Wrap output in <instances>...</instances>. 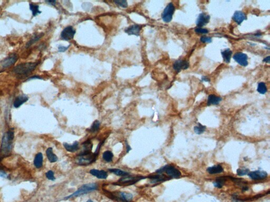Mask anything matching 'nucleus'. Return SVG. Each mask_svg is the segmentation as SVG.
<instances>
[{
  "label": "nucleus",
  "mask_w": 270,
  "mask_h": 202,
  "mask_svg": "<svg viewBox=\"0 0 270 202\" xmlns=\"http://www.w3.org/2000/svg\"><path fill=\"white\" fill-rule=\"evenodd\" d=\"M14 131L13 129L8 130L4 134L2 138V145L1 148V156L3 158L10 153L12 147V141L14 139Z\"/></svg>",
  "instance_id": "nucleus-1"
},
{
  "label": "nucleus",
  "mask_w": 270,
  "mask_h": 202,
  "mask_svg": "<svg viewBox=\"0 0 270 202\" xmlns=\"http://www.w3.org/2000/svg\"><path fill=\"white\" fill-rule=\"evenodd\" d=\"M100 146L101 145L100 143L97 147L96 151L93 153L91 152L90 153L79 154L75 159L76 163L79 165L86 166L95 162L99 155V149Z\"/></svg>",
  "instance_id": "nucleus-2"
},
{
  "label": "nucleus",
  "mask_w": 270,
  "mask_h": 202,
  "mask_svg": "<svg viewBox=\"0 0 270 202\" xmlns=\"http://www.w3.org/2000/svg\"><path fill=\"white\" fill-rule=\"evenodd\" d=\"M103 191L107 197L119 202H130L133 200V196L129 193L124 191H110L103 189Z\"/></svg>",
  "instance_id": "nucleus-3"
},
{
  "label": "nucleus",
  "mask_w": 270,
  "mask_h": 202,
  "mask_svg": "<svg viewBox=\"0 0 270 202\" xmlns=\"http://www.w3.org/2000/svg\"><path fill=\"white\" fill-rule=\"evenodd\" d=\"M98 188V185L96 183H89L84 185H82L81 187L78 188L77 191L74 192L71 195L68 196L67 197L64 198L65 200H68L72 197H76L78 196L84 195L88 193L89 192L94 191L97 190Z\"/></svg>",
  "instance_id": "nucleus-4"
},
{
  "label": "nucleus",
  "mask_w": 270,
  "mask_h": 202,
  "mask_svg": "<svg viewBox=\"0 0 270 202\" xmlns=\"http://www.w3.org/2000/svg\"><path fill=\"white\" fill-rule=\"evenodd\" d=\"M38 63H21L17 65L14 68L13 71L17 75H27L31 73L36 69L38 65Z\"/></svg>",
  "instance_id": "nucleus-5"
},
{
  "label": "nucleus",
  "mask_w": 270,
  "mask_h": 202,
  "mask_svg": "<svg viewBox=\"0 0 270 202\" xmlns=\"http://www.w3.org/2000/svg\"><path fill=\"white\" fill-rule=\"evenodd\" d=\"M166 173L169 176L174 179H178L181 176V173L177 168L171 165H166L156 171L158 174H162L163 173Z\"/></svg>",
  "instance_id": "nucleus-6"
},
{
  "label": "nucleus",
  "mask_w": 270,
  "mask_h": 202,
  "mask_svg": "<svg viewBox=\"0 0 270 202\" xmlns=\"http://www.w3.org/2000/svg\"><path fill=\"white\" fill-rule=\"evenodd\" d=\"M146 177L143 176H124L119 179L116 183H113L114 185L118 186H130L135 184V183L140 181L141 179H146Z\"/></svg>",
  "instance_id": "nucleus-7"
},
{
  "label": "nucleus",
  "mask_w": 270,
  "mask_h": 202,
  "mask_svg": "<svg viewBox=\"0 0 270 202\" xmlns=\"http://www.w3.org/2000/svg\"><path fill=\"white\" fill-rule=\"evenodd\" d=\"M175 10V8L174 4L172 3H169L162 12V20L166 23L170 22L172 20Z\"/></svg>",
  "instance_id": "nucleus-8"
},
{
  "label": "nucleus",
  "mask_w": 270,
  "mask_h": 202,
  "mask_svg": "<svg viewBox=\"0 0 270 202\" xmlns=\"http://www.w3.org/2000/svg\"><path fill=\"white\" fill-rule=\"evenodd\" d=\"M76 30L72 26H68L64 28L61 33V38L64 41H69L73 39L76 34Z\"/></svg>",
  "instance_id": "nucleus-9"
},
{
  "label": "nucleus",
  "mask_w": 270,
  "mask_h": 202,
  "mask_svg": "<svg viewBox=\"0 0 270 202\" xmlns=\"http://www.w3.org/2000/svg\"><path fill=\"white\" fill-rule=\"evenodd\" d=\"M233 58L239 65L242 66H246L248 65V57L246 54L242 52L235 53Z\"/></svg>",
  "instance_id": "nucleus-10"
},
{
  "label": "nucleus",
  "mask_w": 270,
  "mask_h": 202,
  "mask_svg": "<svg viewBox=\"0 0 270 202\" xmlns=\"http://www.w3.org/2000/svg\"><path fill=\"white\" fill-rule=\"evenodd\" d=\"M190 66L189 62L186 60H178L175 61L173 64V68L176 71L179 72L181 70L187 69Z\"/></svg>",
  "instance_id": "nucleus-11"
},
{
  "label": "nucleus",
  "mask_w": 270,
  "mask_h": 202,
  "mask_svg": "<svg viewBox=\"0 0 270 202\" xmlns=\"http://www.w3.org/2000/svg\"><path fill=\"white\" fill-rule=\"evenodd\" d=\"M210 20V16L205 13H202L198 15L196 20V25L198 27H202L207 24Z\"/></svg>",
  "instance_id": "nucleus-12"
},
{
  "label": "nucleus",
  "mask_w": 270,
  "mask_h": 202,
  "mask_svg": "<svg viewBox=\"0 0 270 202\" xmlns=\"http://www.w3.org/2000/svg\"><path fill=\"white\" fill-rule=\"evenodd\" d=\"M248 176L253 180H261L265 179L268 176V174L265 171L255 170L249 172Z\"/></svg>",
  "instance_id": "nucleus-13"
},
{
  "label": "nucleus",
  "mask_w": 270,
  "mask_h": 202,
  "mask_svg": "<svg viewBox=\"0 0 270 202\" xmlns=\"http://www.w3.org/2000/svg\"><path fill=\"white\" fill-rule=\"evenodd\" d=\"M18 59L17 54H13L8 56L6 59H4L2 63V67L3 68H7L14 64Z\"/></svg>",
  "instance_id": "nucleus-14"
},
{
  "label": "nucleus",
  "mask_w": 270,
  "mask_h": 202,
  "mask_svg": "<svg viewBox=\"0 0 270 202\" xmlns=\"http://www.w3.org/2000/svg\"><path fill=\"white\" fill-rule=\"evenodd\" d=\"M142 29L141 25L134 24L129 26L124 29V32L128 35H135L136 36H139L140 32Z\"/></svg>",
  "instance_id": "nucleus-15"
},
{
  "label": "nucleus",
  "mask_w": 270,
  "mask_h": 202,
  "mask_svg": "<svg viewBox=\"0 0 270 202\" xmlns=\"http://www.w3.org/2000/svg\"><path fill=\"white\" fill-rule=\"evenodd\" d=\"M232 19L235 21L238 25H240L244 20L247 19V17L244 13L240 11H237L234 13L232 17Z\"/></svg>",
  "instance_id": "nucleus-16"
},
{
  "label": "nucleus",
  "mask_w": 270,
  "mask_h": 202,
  "mask_svg": "<svg viewBox=\"0 0 270 202\" xmlns=\"http://www.w3.org/2000/svg\"><path fill=\"white\" fill-rule=\"evenodd\" d=\"M90 173L93 175V176L96 177L97 178L99 179H105L108 177V173L105 170H98L96 169H92L90 170Z\"/></svg>",
  "instance_id": "nucleus-17"
},
{
  "label": "nucleus",
  "mask_w": 270,
  "mask_h": 202,
  "mask_svg": "<svg viewBox=\"0 0 270 202\" xmlns=\"http://www.w3.org/2000/svg\"><path fill=\"white\" fill-rule=\"evenodd\" d=\"M222 100L221 97L218 96L214 94H211L209 95L207 99V105L210 106L211 105H218Z\"/></svg>",
  "instance_id": "nucleus-18"
},
{
  "label": "nucleus",
  "mask_w": 270,
  "mask_h": 202,
  "mask_svg": "<svg viewBox=\"0 0 270 202\" xmlns=\"http://www.w3.org/2000/svg\"><path fill=\"white\" fill-rule=\"evenodd\" d=\"M28 99H29L28 97L25 95H21L17 97L13 103L14 107L15 108H18L20 106H21V105L25 103L28 100Z\"/></svg>",
  "instance_id": "nucleus-19"
},
{
  "label": "nucleus",
  "mask_w": 270,
  "mask_h": 202,
  "mask_svg": "<svg viewBox=\"0 0 270 202\" xmlns=\"http://www.w3.org/2000/svg\"><path fill=\"white\" fill-rule=\"evenodd\" d=\"M63 146L68 152H71V153H74V152L77 151L78 149L80 148L79 146V142L77 141L74 142L72 144H69L67 143H63Z\"/></svg>",
  "instance_id": "nucleus-20"
},
{
  "label": "nucleus",
  "mask_w": 270,
  "mask_h": 202,
  "mask_svg": "<svg viewBox=\"0 0 270 202\" xmlns=\"http://www.w3.org/2000/svg\"><path fill=\"white\" fill-rule=\"evenodd\" d=\"M223 168L221 165H217L214 166L209 167L207 169V172L210 174H217L221 173L223 172Z\"/></svg>",
  "instance_id": "nucleus-21"
},
{
  "label": "nucleus",
  "mask_w": 270,
  "mask_h": 202,
  "mask_svg": "<svg viewBox=\"0 0 270 202\" xmlns=\"http://www.w3.org/2000/svg\"><path fill=\"white\" fill-rule=\"evenodd\" d=\"M148 178H149L151 179L150 182L152 183H158V182H163V181H166V180H168L171 179L170 178H167V177L165 176L162 174L153 175V176L148 177Z\"/></svg>",
  "instance_id": "nucleus-22"
},
{
  "label": "nucleus",
  "mask_w": 270,
  "mask_h": 202,
  "mask_svg": "<svg viewBox=\"0 0 270 202\" xmlns=\"http://www.w3.org/2000/svg\"><path fill=\"white\" fill-rule=\"evenodd\" d=\"M83 151L80 154H87L91 153L93 149V144L90 140H87L82 144Z\"/></svg>",
  "instance_id": "nucleus-23"
},
{
  "label": "nucleus",
  "mask_w": 270,
  "mask_h": 202,
  "mask_svg": "<svg viewBox=\"0 0 270 202\" xmlns=\"http://www.w3.org/2000/svg\"><path fill=\"white\" fill-rule=\"evenodd\" d=\"M232 50L230 48H226L225 50L221 51V54L223 61L226 63H230L231 59L232 56Z\"/></svg>",
  "instance_id": "nucleus-24"
},
{
  "label": "nucleus",
  "mask_w": 270,
  "mask_h": 202,
  "mask_svg": "<svg viewBox=\"0 0 270 202\" xmlns=\"http://www.w3.org/2000/svg\"><path fill=\"white\" fill-rule=\"evenodd\" d=\"M46 154L47 158L51 163H55V162H57L58 160V158L56 155L53 153L52 147H49L46 149Z\"/></svg>",
  "instance_id": "nucleus-25"
},
{
  "label": "nucleus",
  "mask_w": 270,
  "mask_h": 202,
  "mask_svg": "<svg viewBox=\"0 0 270 202\" xmlns=\"http://www.w3.org/2000/svg\"><path fill=\"white\" fill-rule=\"evenodd\" d=\"M34 164L37 168L41 167L43 165V155L42 153H39L37 154L34 160Z\"/></svg>",
  "instance_id": "nucleus-26"
},
{
  "label": "nucleus",
  "mask_w": 270,
  "mask_h": 202,
  "mask_svg": "<svg viewBox=\"0 0 270 202\" xmlns=\"http://www.w3.org/2000/svg\"><path fill=\"white\" fill-rule=\"evenodd\" d=\"M110 172L113 173L114 174L116 175L119 176H127L130 175V173L127 172L124 170H121L118 168H110L108 170Z\"/></svg>",
  "instance_id": "nucleus-27"
},
{
  "label": "nucleus",
  "mask_w": 270,
  "mask_h": 202,
  "mask_svg": "<svg viewBox=\"0 0 270 202\" xmlns=\"http://www.w3.org/2000/svg\"><path fill=\"white\" fill-rule=\"evenodd\" d=\"M227 177L226 176H221L217 178L216 180L213 183V185L215 187L218 188H221V187L223 186L224 183L226 181Z\"/></svg>",
  "instance_id": "nucleus-28"
},
{
  "label": "nucleus",
  "mask_w": 270,
  "mask_h": 202,
  "mask_svg": "<svg viewBox=\"0 0 270 202\" xmlns=\"http://www.w3.org/2000/svg\"><path fill=\"white\" fill-rule=\"evenodd\" d=\"M114 158V154L112 152L110 151H106L102 154V158L103 160L108 163L112 161Z\"/></svg>",
  "instance_id": "nucleus-29"
},
{
  "label": "nucleus",
  "mask_w": 270,
  "mask_h": 202,
  "mask_svg": "<svg viewBox=\"0 0 270 202\" xmlns=\"http://www.w3.org/2000/svg\"><path fill=\"white\" fill-rule=\"evenodd\" d=\"M29 6L30 9L31 10L32 15L34 17H36L37 15L41 13V11L39 10V6L38 5L30 3Z\"/></svg>",
  "instance_id": "nucleus-30"
},
{
  "label": "nucleus",
  "mask_w": 270,
  "mask_h": 202,
  "mask_svg": "<svg viewBox=\"0 0 270 202\" xmlns=\"http://www.w3.org/2000/svg\"><path fill=\"white\" fill-rule=\"evenodd\" d=\"M43 35V33L38 34H35L33 36V37L31 38V39L30 40L29 42L27 43V47H29L31 46V45L35 43L36 41H38L40 40L41 38H42Z\"/></svg>",
  "instance_id": "nucleus-31"
},
{
  "label": "nucleus",
  "mask_w": 270,
  "mask_h": 202,
  "mask_svg": "<svg viewBox=\"0 0 270 202\" xmlns=\"http://www.w3.org/2000/svg\"><path fill=\"white\" fill-rule=\"evenodd\" d=\"M267 87L266 86V84L264 82H260L258 84L257 86V91L258 92L261 94H264L267 92Z\"/></svg>",
  "instance_id": "nucleus-32"
},
{
  "label": "nucleus",
  "mask_w": 270,
  "mask_h": 202,
  "mask_svg": "<svg viewBox=\"0 0 270 202\" xmlns=\"http://www.w3.org/2000/svg\"><path fill=\"white\" fill-rule=\"evenodd\" d=\"M206 130V126L202 125L200 123H198L197 125L195 126L194 128V132L197 134L200 135L204 132Z\"/></svg>",
  "instance_id": "nucleus-33"
},
{
  "label": "nucleus",
  "mask_w": 270,
  "mask_h": 202,
  "mask_svg": "<svg viewBox=\"0 0 270 202\" xmlns=\"http://www.w3.org/2000/svg\"><path fill=\"white\" fill-rule=\"evenodd\" d=\"M100 126V122L98 120H96L91 126L90 128H89V131L91 133L96 132L99 130Z\"/></svg>",
  "instance_id": "nucleus-34"
},
{
  "label": "nucleus",
  "mask_w": 270,
  "mask_h": 202,
  "mask_svg": "<svg viewBox=\"0 0 270 202\" xmlns=\"http://www.w3.org/2000/svg\"><path fill=\"white\" fill-rule=\"evenodd\" d=\"M114 2L115 4L123 8H126L128 6V3L126 0H116L114 1Z\"/></svg>",
  "instance_id": "nucleus-35"
},
{
  "label": "nucleus",
  "mask_w": 270,
  "mask_h": 202,
  "mask_svg": "<svg viewBox=\"0 0 270 202\" xmlns=\"http://www.w3.org/2000/svg\"><path fill=\"white\" fill-rule=\"evenodd\" d=\"M250 170L247 168H239L237 170V174L240 176L248 174Z\"/></svg>",
  "instance_id": "nucleus-36"
},
{
  "label": "nucleus",
  "mask_w": 270,
  "mask_h": 202,
  "mask_svg": "<svg viewBox=\"0 0 270 202\" xmlns=\"http://www.w3.org/2000/svg\"><path fill=\"white\" fill-rule=\"evenodd\" d=\"M200 42L204 43H209L212 42V38L211 37L207 36H202L200 38Z\"/></svg>",
  "instance_id": "nucleus-37"
},
{
  "label": "nucleus",
  "mask_w": 270,
  "mask_h": 202,
  "mask_svg": "<svg viewBox=\"0 0 270 202\" xmlns=\"http://www.w3.org/2000/svg\"><path fill=\"white\" fill-rule=\"evenodd\" d=\"M46 178L49 179V180L54 181L55 179V174H54V172L52 170H49L48 172H47L46 173Z\"/></svg>",
  "instance_id": "nucleus-38"
},
{
  "label": "nucleus",
  "mask_w": 270,
  "mask_h": 202,
  "mask_svg": "<svg viewBox=\"0 0 270 202\" xmlns=\"http://www.w3.org/2000/svg\"><path fill=\"white\" fill-rule=\"evenodd\" d=\"M195 31L196 33L200 34H205L208 33L209 31L206 29H203L202 27H197L195 29Z\"/></svg>",
  "instance_id": "nucleus-39"
},
{
  "label": "nucleus",
  "mask_w": 270,
  "mask_h": 202,
  "mask_svg": "<svg viewBox=\"0 0 270 202\" xmlns=\"http://www.w3.org/2000/svg\"><path fill=\"white\" fill-rule=\"evenodd\" d=\"M69 46L70 45L68 46H59L58 47V51L59 52H64L65 50H67Z\"/></svg>",
  "instance_id": "nucleus-40"
},
{
  "label": "nucleus",
  "mask_w": 270,
  "mask_h": 202,
  "mask_svg": "<svg viewBox=\"0 0 270 202\" xmlns=\"http://www.w3.org/2000/svg\"><path fill=\"white\" fill-rule=\"evenodd\" d=\"M125 144H126V146L127 153H128V152H129V151H130L131 149V148L130 146V145H129L128 144L127 141H125Z\"/></svg>",
  "instance_id": "nucleus-41"
},
{
  "label": "nucleus",
  "mask_w": 270,
  "mask_h": 202,
  "mask_svg": "<svg viewBox=\"0 0 270 202\" xmlns=\"http://www.w3.org/2000/svg\"><path fill=\"white\" fill-rule=\"evenodd\" d=\"M202 81H205V82H210V79L206 76H203L202 77Z\"/></svg>",
  "instance_id": "nucleus-42"
},
{
  "label": "nucleus",
  "mask_w": 270,
  "mask_h": 202,
  "mask_svg": "<svg viewBox=\"0 0 270 202\" xmlns=\"http://www.w3.org/2000/svg\"><path fill=\"white\" fill-rule=\"evenodd\" d=\"M42 78L40 77L39 76H32L31 78H29V79H27V81H29V80H32V79H41Z\"/></svg>",
  "instance_id": "nucleus-43"
},
{
  "label": "nucleus",
  "mask_w": 270,
  "mask_h": 202,
  "mask_svg": "<svg viewBox=\"0 0 270 202\" xmlns=\"http://www.w3.org/2000/svg\"><path fill=\"white\" fill-rule=\"evenodd\" d=\"M46 3H48L50 5H55V4L56 3L55 1H46Z\"/></svg>",
  "instance_id": "nucleus-44"
},
{
  "label": "nucleus",
  "mask_w": 270,
  "mask_h": 202,
  "mask_svg": "<svg viewBox=\"0 0 270 202\" xmlns=\"http://www.w3.org/2000/svg\"><path fill=\"white\" fill-rule=\"evenodd\" d=\"M263 62H265V63H270V56H268V57H266L265 59H264Z\"/></svg>",
  "instance_id": "nucleus-45"
},
{
  "label": "nucleus",
  "mask_w": 270,
  "mask_h": 202,
  "mask_svg": "<svg viewBox=\"0 0 270 202\" xmlns=\"http://www.w3.org/2000/svg\"><path fill=\"white\" fill-rule=\"evenodd\" d=\"M86 202H93V200H87V201H86Z\"/></svg>",
  "instance_id": "nucleus-46"
}]
</instances>
